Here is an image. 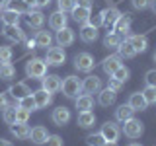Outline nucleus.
I'll return each instance as SVG.
<instances>
[{
	"label": "nucleus",
	"instance_id": "f257e3e1",
	"mask_svg": "<svg viewBox=\"0 0 156 146\" xmlns=\"http://www.w3.org/2000/svg\"><path fill=\"white\" fill-rule=\"evenodd\" d=\"M61 92H62L65 97L74 99V97H78L80 92H82V80L78 76H66L65 80L61 82Z\"/></svg>",
	"mask_w": 156,
	"mask_h": 146
},
{
	"label": "nucleus",
	"instance_id": "f03ea898",
	"mask_svg": "<svg viewBox=\"0 0 156 146\" xmlns=\"http://www.w3.org/2000/svg\"><path fill=\"white\" fill-rule=\"evenodd\" d=\"M26 74L31 80H41L43 76L47 74V62L45 58H31V61L26 62Z\"/></svg>",
	"mask_w": 156,
	"mask_h": 146
},
{
	"label": "nucleus",
	"instance_id": "7ed1b4c3",
	"mask_svg": "<svg viewBox=\"0 0 156 146\" xmlns=\"http://www.w3.org/2000/svg\"><path fill=\"white\" fill-rule=\"evenodd\" d=\"M121 133H123L127 138H131V140H136V138H140L144 133V123H140L139 119H129V121H125L123 123V129H121Z\"/></svg>",
	"mask_w": 156,
	"mask_h": 146
},
{
	"label": "nucleus",
	"instance_id": "20e7f679",
	"mask_svg": "<svg viewBox=\"0 0 156 146\" xmlns=\"http://www.w3.org/2000/svg\"><path fill=\"white\" fill-rule=\"evenodd\" d=\"M65 61H66V53L62 47H49L47 49V57H45L47 66H62Z\"/></svg>",
	"mask_w": 156,
	"mask_h": 146
},
{
	"label": "nucleus",
	"instance_id": "39448f33",
	"mask_svg": "<svg viewBox=\"0 0 156 146\" xmlns=\"http://www.w3.org/2000/svg\"><path fill=\"white\" fill-rule=\"evenodd\" d=\"M94 57L90 55V53H78V55L74 57V68L78 72H92L94 70Z\"/></svg>",
	"mask_w": 156,
	"mask_h": 146
},
{
	"label": "nucleus",
	"instance_id": "423d86ee",
	"mask_svg": "<svg viewBox=\"0 0 156 146\" xmlns=\"http://www.w3.org/2000/svg\"><path fill=\"white\" fill-rule=\"evenodd\" d=\"M100 133L107 142H117V140H119V134H121V129L117 127V123H113V121H107V123L101 125Z\"/></svg>",
	"mask_w": 156,
	"mask_h": 146
},
{
	"label": "nucleus",
	"instance_id": "0eeeda50",
	"mask_svg": "<svg viewBox=\"0 0 156 146\" xmlns=\"http://www.w3.org/2000/svg\"><path fill=\"white\" fill-rule=\"evenodd\" d=\"M61 76L57 74H45L41 78V88L43 90H47L49 94H57V92H61Z\"/></svg>",
	"mask_w": 156,
	"mask_h": 146
},
{
	"label": "nucleus",
	"instance_id": "6e6552de",
	"mask_svg": "<svg viewBox=\"0 0 156 146\" xmlns=\"http://www.w3.org/2000/svg\"><path fill=\"white\" fill-rule=\"evenodd\" d=\"M2 35L6 37L8 41H12V43H22V41H26V31H23L20 26H4Z\"/></svg>",
	"mask_w": 156,
	"mask_h": 146
},
{
	"label": "nucleus",
	"instance_id": "1a4fd4ad",
	"mask_svg": "<svg viewBox=\"0 0 156 146\" xmlns=\"http://www.w3.org/2000/svg\"><path fill=\"white\" fill-rule=\"evenodd\" d=\"M101 90V78H98L96 74H90L82 80V92L84 94H98Z\"/></svg>",
	"mask_w": 156,
	"mask_h": 146
},
{
	"label": "nucleus",
	"instance_id": "9d476101",
	"mask_svg": "<svg viewBox=\"0 0 156 146\" xmlns=\"http://www.w3.org/2000/svg\"><path fill=\"white\" fill-rule=\"evenodd\" d=\"M70 109L68 107H57V109H53V113H51V121L55 123L57 127H65L68 121H70Z\"/></svg>",
	"mask_w": 156,
	"mask_h": 146
},
{
	"label": "nucleus",
	"instance_id": "9b49d317",
	"mask_svg": "<svg viewBox=\"0 0 156 146\" xmlns=\"http://www.w3.org/2000/svg\"><path fill=\"white\" fill-rule=\"evenodd\" d=\"M121 64H123V58L117 55V53H115V55L105 57L104 61H101V68H104V72H105V74H109V76L113 74V72H115Z\"/></svg>",
	"mask_w": 156,
	"mask_h": 146
},
{
	"label": "nucleus",
	"instance_id": "f8f14e48",
	"mask_svg": "<svg viewBox=\"0 0 156 146\" xmlns=\"http://www.w3.org/2000/svg\"><path fill=\"white\" fill-rule=\"evenodd\" d=\"M119 16H121V12L117 8H104L101 10V26L104 27H113L115 26V22L119 19Z\"/></svg>",
	"mask_w": 156,
	"mask_h": 146
},
{
	"label": "nucleus",
	"instance_id": "ddd939ff",
	"mask_svg": "<svg viewBox=\"0 0 156 146\" xmlns=\"http://www.w3.org/2000/svg\"><path fill=\"white\" fill-rule=\"evenodd\" d=\"M66 23H68V18L61 10H57V12H53L51 16H49V27L55 29V31H61L62 27H66Z\"/></svg>",
	"mask_w": 156,
	"mask_h": 146
},
{
	"label": "nucleus",
	"instance_id": "4468645a",
	"mask_svg": "<svg viewBox=\"0 0 156 146\" xmlns=\"http://www.w3.org/2000/svg\"><path fill=\"white\" fill-rule=\"evenodd\" d=\"M74 39H76V35L68 26L62 27L61 31H57V45L58 47H70L72 43H74Z\"/></svg>",
	"mask_w": 156,
	"mask_h": 146
},
{
	"label": "nucleus",
	"instance_id": "2eb2a0df",
	"mask_svg": "<svg viewBox=\"0 0 156 146\" xmlns=\"http://www.w3.org/2000/svg\"><path fill=\"white\" fill-rule=\"evenodd\" d=\"M131 23H133V19H131L129 14H121L119 19H117L115 26H113V31L119 33V35L123 37V35H127V33L131 31Z\"/></svg>",
	"mask_w": 156,
	"mask_h": 146
},
{
	"label": "nucleus",
	"instance_id": "dca6fc26",
	"mask_svg": "<svg viewBox=\"0 0 156 146\" xmlns=\"http://www.w3.org/2000/svg\"><path fill=\"white\" fill-rule=\"evenodd\" d=\"M117 99V94L113 90H109V88H101L100 92H98V103H100L101 107H109L113 105Z\"/></svg>",
	"mask_w": 156,
	"mask_h": 146
},
{
	"label": "nucleus",
	"instance_id": "f3484780",
	"mask_svg": "<svg viewBox=\"0 0 156 146\" xmlns=\"http://www.w3.org/2000/svg\"><path fill=\"white\" fill-rule=\"evenodd\" d=\"M8 94L14 97V99H22V97H26V96H29L31 94V90L27 88V84L26 82H16V84H12L8 88Z\"/></svg>",
	"mask_w": 156,
	"mask_h": 146
},
{
	"label": "nucleus",
	"instance_id": "a211bd4d",
	"mask_svg": "<svg viewBox=\"0 0 156 146\" xmlns=\"http://www.w3.org/2000/svg\"><path fill=\"white\" fill-rule=\"evenodd\" d=\"M33 99H35V105H37V109H45L47 105H51V101H53V94H49L47 90H37V92H33Z\"/></svg>",
	"mask_w": 156,
	"mask_h": 146
},
{
	"label": "nucleus",
	"instance_id": "6ab92c4d",
	"mask_svg": "<svg viewBox=\"0 0 156 146\" xmlns=\"http://www.w3.org/2000/svg\"><path fill=\"white\" fill-rule=\"evenodd\" d=\"M29 138H31V142H33V144L43 146V144H45V140L49 138V133H47L45 127L37 125V127H33V129H31V133H29Z\"/></svg>",
	"mask_w": 156,
	"mask_h": 146
},
{
	"label": "nucleus",
	"instance_id": "aec40b11",
	"mask_svg": "<svg viewBox=\"0 0 156 146\" xmlns=\"http://www.w3.org/2000/svg\"><path fill=\"white\" fill-rule=\"evenodd\" d=\"M45 23V14L41 10H29L27 14V26L31 29H41V26Z\"/></svg>",
	"mask_w": 156,
	"mask_h": 146
},
{
	"label": "nucleus",
	"instance_id": "412c9836",
	"mask_svg": "<svg viewBox=\"0 0 156 146\" xmlns=\"http://www.w3.org/2000/svg\"><path fill=\"white\" fill-rule=\"evenodd\" d=\"M92 16V8H84V6H74L72 8V19L80 26L88 23V19Z\"/></svg>",
	"mask_w": 156,
	"mask_h": 146
},
{
	"label": "nucleus",
	"instance_id": "4be33fe9",
	"mask_svg": "<svg viewBox=\"0 0 156 146\" xmlns=\"http://www.w3.org/2000/svg\"><path fill=\"white\" fill-rule=\"evenodd\" d=\"M74 105L78 111H92L94 109V97L90 94H80L78 97H74Z\"/></svg>",
	"mask_w": 156,
	"mask_h": 146
},
{
	"label": "nucleus",
	"instance_id": "5701e85b",
	"mask_svg": "<svg viewBox=\"0 0 156 146\" xmlns=\"http://www.w3.org/2000/svg\"><path fill=\"white\" fill-rule=\"evenodd\" d=\"M10 133L16 136L18 140H27L31 129L27 127V123H14V125H10Z\"/></svg>",
	"mask_w": 156,
	"mask_h": 146
},
{
	"label": "nucleus",
	"instance_id": "b1692460",
	"mask_svg": "<svg viewBox=\"0 0 156 146\" xmlns=\"http://www.w3.org/2000/svg\"><path fill=\"white\" fill-rule=\"evenodd\" d=\"M125 39L133 45V49L136 51V55H139V53H144L146 49H148V39H146L144 35H129Z\"/></svg>",
	"mask_w": 156,
	"mask_h": 146
},
{
	"label": "nucleus",
	"instance_id": "393cba45",
	"mask_svg": "<svg viewBox=\"0 0 156 146\" xmlns=\"http://www.w3.org/2000/svg\"><path fill=\"white\" fill-rule=\"evenodd\" d=\"M80 39L84 43H94L98 39V27H94L92 23H84L80 27Z\"/></svg>",
	"mask_w": 156,
	"mask_h": 146
},
{
	"label": "nucleus",
	"instance_id": "a878e982",
	"mask_svg": "<svg viewBox=\"0 0 156 146\" xmlns=\"http://www.w3.org/2000/svg\"><path fill=\"white\" fill-rule=\"evenodd\" d=\"M94 125H96L94 111H78V127L80 129H90Z\"/></svg>",
	"mask_w": 156,
	"mask_h": 146
},
{
	"label": "nucleus",
	"instance_id": "bb28decb",
	"mask_svg": "<svg viewBox=\"0 0 156 146\" xmlns=\"http://www.w3.org/2000/svg\"><path fill=\"white\" fill-rule=\"evenodd\" d=\"M127 103H129V107H131L133 111H144L146 107H148L140 92H135V94H131V96H129V101H127Z\"/></svg>",
	"mask_w": 156,
	"mask_h": 146
},
{
	"label": "nucleus",
	"instance_id": "cd10ccee",
	"mask_svg": "<svg viewBox=\"0 0 156 146\" xmlns=\"http://www.w3.org/2000/svg\"><path fill=\"white\" fill-rule=\"evenodd\" d=\"M33 39H35V45L43 47V49H47V47L53 45V35L49 31H45V29H37V33H35Z\"/></svg>",
	"mask_w": 156,
	"mask_h": 146
},
{
	"label": "nucleus",
	"instance_id": "c85d7f7f",
	"mask_svg": "<svg viewBox=\"0 0 156 146\" xmlns=\"http://www.w3.org/2000/svg\"><path fill=\"white\" fill-rule=\"evenodd\" d=\"M6 8L12 10V12H18L20 16H22V14H29V10H33L29 4H26V0H8Z\"/></svg>",
	"mask_w": 156,
	"mask_h": 146
},
{
	"label": "nucleus",
	"instance_id": "c756f323",
	"mask_svg": "<svg viewBox=\"0 0 156 146\" xmlns=\"http://www.w3.org/2000/svg\"><path fill=\"white\" fill-rule=\"evenodd\" d=\"M133 115H135V111L129 107V103H125V105H119V107L115 109V119L119 121V123H125V121L133 119Z\"/></svg>",
	"mask_w": 156,
	"mask_h": 146
},
{
	"label": "nucleus",
	"instance_id": "7c9ffc66",
	"mask_svg": "<svg viewBox=\"0 0 156 146\" xmlns=\"http://www.w3.org/2000/svg\"><path fill=\"white\" fill-rule=\"evenodd\" d=\"M0 19H2L4 26H20V14L18 12H12V10H2L0 14Z\"/></svg>",
	"mask_w": 156,
	"mask_h": 146
},
{
	"label": "nucleus",
	"instance_id": "2f4dec72",
	"mask_svg": "<svg viewBox=\"0 0 156 146\" xmlns=\"http://www.w3.org/2000/svg\"><path fill=\"white\" fill-rule=\"evenodd\" d=\"M117 55H119L121 58H133V57H136V51L133 49V45H131L127 39H123L121 45L117 47Z\"/></svg>",
	"mask_w": 156,
	"mask_h": 146
},
{
	"label": "nucleus",
	"instance_id": "473e14b6",
	"mask_svg": "<svg viewBox=\"0 0 156 146\" xmlns=\"http://www.w3.org/2000/svg\"><path fill=\"white\" fill-rule=\"evenodd\" d=\"M121 41H123V37H121L119 33L107 31V35L104 37V47H105V49H117V47L121 45Z\"/></svg>",
	"mask_w": 156,
	"mask_h": 146
},
{
	"label": "nucleus",
	"instance_id": "72a5a7b5",
	"mask_svg": "<svg viewBox=\"0 0 156 146\" xmlns=\"http://www.w3.org/2000/svg\"><path fill=\"white\" fill-rule=\"evenodd\" d=\"M16 78V68H14L12 62H4V64H0V80H14Z\"/></svg>",
	"mask_w": 156,
	"mask_h": 146
},
{
	"label": "nucleus",
	"instance_id": "f704fd0d",
	"mask_svg": "<svg viewBox=\"0 0 156 146\" xmlns=\"http://www.w3.org/2000/svg\"><path fill=\"white\" fill-rule=\"evenodd\" d=\"M129 76H131V70H129L127 66H123V64H121V66L113 72V74H111V78H113V80H117V82H121V84H125V82L129 80Z\"/></svg>",
	"mask_w": 156,
	"mask_h": 146
},
{
	"label": "nucleus",
	"instance_id": "c9c22d12",
	"mask_svg": "<svg viewBox=\"0 0 156 146\" xmlns=\"http://www.w3.org/2000/svg\"><path fill=\"white\" fill-rule=\"evenodd\" d=\"M140 94H143L146 105H156V88L154 86H146Z\"/></svg>",
	"mask_w": 156,
	"mask_h": 146
},
{
	"label": "nucleus",
	"instance_id": "e433bc0d",
	"mask_svg": "<svg viewBox=\"0 0 156 146\" xmlns=\"http://www.w3.org/2000/svg\"><path fill=\"white\" fill-rule=\"evenodd\" d=\"M2 119H4V123H6V125H14V123H18V119H16V107L8 105L6 109L2 111Z\"/></svg>",
	"mask_w": 156,
	"mask_h": 146
},
{
	"label": "nucleus",
	"instance_id": "4c0bfd02",
	"mask_svg": "<svg viewBox=\"0 0 156 146\" xmlns=\"http://www.w3.org/2000/svg\"><path fill=\"white\" fill-rule=\"evenodd\" d=\"M18 105H20V107H23V109H27V111H37L35 99H33V96H31V94L26 96V97H22V99L18 101Z\"/></svg>",
	"mask_w": 156,
	"mask_h": 146
},
{
	"label": "nucleus",
	"instance_id": "58836bf2",
	"mask_svg": "<svg viewBox=\"0 0 156 146\" xmlns=\"http://www.w3.org/2000/svg\"><path fill=\"white\" fill-rule=\"evenodd\" d=\"M86 144L88 146H104L105 138L101 136V133H94V134H88L86 136Z\"/></svg>",
	"mask_w": 156,
	"mask_h": 146
},
{
	"label": "nucleus",
	"instance_id": "ea45409f",
	"mask_svg": "<svg viewBox=\"0 0 156 146\" xmlns=\"http://www.w3.org/2000/svg\"><path fill=\"white\" fill-rule=\"evenodd\" d=\"M29 115H31V111H27V109H23V107L16 105V119H18V123H27Z\"/></svg>",
	"mask_w": 156,
	"mask_h": 146
},
{
	"label": "nucleus",
	"instance_id": "a19ab883",
	"mask_svg": "<svg viewBox=\"0 0 156 146\" xmlns=\"http://www.w3.org/2000/svg\"><path fill=\"white\" fill-rule=\"evenodd\" d=\"M12 49L10 47H0V64H4V62H12Z\"/></svg>",
	"mask_w": 156,
	"mask_h": 146
},
{
	"label": "nucleus",
	"instance_id": "79ce46f5",
	"mask_svg": "<svg viewBox=\"0 0 156 146\" xmlns=\"http://www.w3.org/2000/svg\"><path fill=\"white\" fill-rule=\"evenodd\" d=\"M58 2V10L61 12H72V8L76 6V0H57Z\"/></svg>",
	"mask_w": 156,
	"mask_h": 146
},
{
	"label": "nucleus",
	"instance_id": "37998d69",
	"mask_svg": "<svg viewBox=\"0 0 156 146\" xmlns=\"http://www.w3.org/2000/svg\"><path fill=\"white\" fill-rule=\"evenodd\" d=\"M43 146H65V140H62L58 134H49V138L45 140Z\"/></svg>",
	"mask_w": 156,
	"mask_h": 146
},
{
	"label": "nucleus",
	"instance_id": "c03bdc74",
	"mask_svg": "<svg viewBox=\"0 0 156 146\" xmlns=\"http://www.w3.org/2000/svg\"><path fill=\"white\" fill-rule=\"evenodd\" d=\"M144 82H146V86H154L156 88V70H148L144 74Z\"/></svg>",
	"mask_w": 156,
	"mask_h": 146
},
{
	"label": "nucleus",
	"instance_id": "a18cd8bd",
	"mask_svg": "<svg viewBox=\"0 0 156 146\" xmlns=\"http://www.w3.org/2000/svg\"><path fill=\"white\" fill-rule=\"evenodd\" d=\"M131 4L135 10H146L150 6V0H131Z\"/></svg>",
	"mask_w": 156,
	"mask_h": 146
},
{
	"label": "nucleus",
	"instance_id": "49530a36",
	"mask_svg": "<svg viewBox=\"0 0 156 146\" xmlns=\"http://www.w3.org/2000/svg\"><path fill=\"white\" fill-rule=\"evenodd\" d=\"M121 82H117V80H113V78H109V82H107V88H109V90H113L115 94H119V90H121Z\"/></svg>",
	"mask_w": 156,
	"mask_h": 146
},
{
	"label": "nucleus",
	"instance_id": "de8ad7c7",
	"mask_svg": "<svg viewBox=\"0 0 156 146\" xmlns=\"http://www.w3.org/2000/svg\"><path fill=\"white\" fill-rule=\"evenodd\" d=\"M88 23H92L94 27H101V12H100V14H96V16H90Z\"/></svg>",
	"mask_w": 156,
	"mask_h": 146
},
{
	"label": "nucleus",
	"instance_id": "09e8293b",
	"mask_svg": "<svg viewBox=\"0 0 156 146\" xmlns=\"http://www.w3.org/2000/svg\"><path fill=\"white\" fill-rule=\"evenodd\" d=\"M76 6H84V8H92L94 0H76Z\"/></svg>",
	"mask_w": 156,
	"mask_h": 146
},
{
	"label": "nucleus",
	"instance_id": "8fccbe9b",
	"mask_svg": "<svg viewBox=\"0 0 156 146\" xmlns=\"http://www.w3.org/2000/svg\"><path fill=\"white\" fill-rule=\"evenodd\" d=\"M49 2H51V0H37L35 6H37V8H45V6H49Z\"/></svg>",
	"mask_w": 156,
	"mask_h": 146
},
{
	"label": "nucleus",
	"instance_id": "3c124183",
	"mask_svg": "<svg viewBox=\"0 0 156 146\" xmlns=\"http://www.w3.org/2000/svg\"><path fill=\"white\" fill-rule=\"evenodd\" d=\"M26 47L27 49H35L37 45H35V39H27V41H26Z\"/></svg>",
	"mask_w": 156,
	"mask_h": 146
},
{
	"label": "nucleus",
	"instance_id": "603ef678",
	"mask_svg": "<svg viewBox=\"0 0 156 146\" xmlns=\"http://www.w3.org/2000/svg\"><path fill=\"white\" fill-rule=\"evenodd\" d=\"M0 146H12V142H10V140H4V138H0Z\"/></svg>",
	"mask_w": 156,
	"mask_h": 146
},
{
	"label": "nucleus",
	"instance_id": "864d4df0",
	"mask_svg": "<svg viewBox=\"0 0 156 146\" xmlns=\"http://www.w3.org/2000/svg\"><path fill=\"white\" fill-rule=\"evenodd\" d=\"M150 10H152V12L156 14V0H150V6H148Z\"/></svg>",
	"mask_w": 156,
	"mask_h": 146
},
{
	"label": "nucleus",
	"instance_id": "5fc2aeb1",
	"mask_svg": "<svg viewBox=\"0 0 156 146\" xmlns=\"http://www.w3.org/2000/svg\"><path fill=\"white\" fill-rule=\"evenodd\" d=\"M26 4H29L31 8H35V4H37V0H26Z\"/></svg>",
	"mask_w": 156,
	"mask_h": 146
},
{
	"label": "nucleus",
	"instance_id": "6e6d98bb",
	"mask_svg": "<svg viewBox=\"0 0 156 146\" xmlns=\"http://www.w3.org/2000/svg\"><path fill=\"white\" fill-rule=\"evenodd\" d=\"M6 4H8V0H0V8H6Z\"/></svg>",
	"mask_w": 156,
	"mask_h": 146
},
{
	"label": "nucleus",
	"instance_id": "4d7b16f0",
	"mask_svg": "<svg viewBox=\"0 0 156 146\" xmlns=\"http://www.w3.org/2000/svg\"><path fill=\"white\" fill-rule=\"evenodd\" d=\"M104 146H117V142H107V140H105V144Z\"/></svg>",
	"mask_w": 156,
	"mask_h": 146
},
{
	"label": "nucleus",
	"instance_id": "13d9d810",
	"mask_svg": "<svg viewBox=\"0 0 156 146\" xmlns=\"http://www.w3.org/2000/svg\"><path fill=\"white\" fill-rule=\"evenodd\" d=\"M127 146H143V144H139V142H131V144H127Z\"/></svg>",
	"mask_w": 156,
	"mask_h": 146
},
{
	"label": "nucleus",
	"instance_id": "bf43d9fd",
	"mask_svg": "<svg viewBox=\"0 0 156 146\" xmlns=\"http://www.w3.org/2000/svg\"><path fill=\"white\" fill-rule=\"evenodd\" d=\"M152 58H154V62H156V53H154V57H152Z\"/></svg>",
	"mask_w": 156,
	"mask_h": 146
},
{
	"label": "nucleus",
	"instance_id": "052dcab7",
	"mask_svg": "<svg viewBox=\"0 0 156 146\" xmlns=\"http://www.w3.org/2000/svg\"><path fill=\"white\" fill-rule=\"evenodd\" d=\"M0 14H2V8H0Z\"/></svg>",
	"mask_w": 156,
	"mask_h": 146
}]
</instances>
